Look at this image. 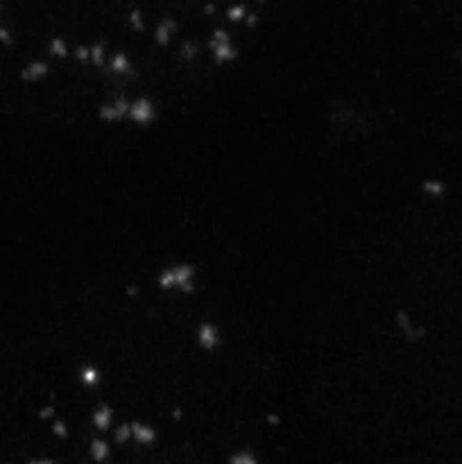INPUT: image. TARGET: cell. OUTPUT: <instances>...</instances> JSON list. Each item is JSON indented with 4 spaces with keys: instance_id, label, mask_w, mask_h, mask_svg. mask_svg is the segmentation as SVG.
<instances>
[{
    "instance_id": "6da1fadb",
    "label": "cell",
    "mask_w": 462,
    "mask_h": 464,
    "mask_svg": "<svg viewBox=\"0 0 462 464\" xmlns=\"http://www.w3.org/2000/svg\"><path fill=\"white\" fill-rule=\"evenodd\" d=\"M202 272L199 265L190 258H175L168 261L157 270L154 274V288L161 295H175V297H190L197 293Z\"/></svg>"
},
{
    "instance_id": "7a4b0ae2",
    "label": "cell",
    "mask_w": 462,
    "mask_h": 464,
    "mask_svg": "<svg viewBox=\"0 0 462 464\" xmlns=\"http://www.w3.org/2000/svg\"><path fill=\"white\" fill-rule=\"evenodd\" d=\"M204 50L215 66H231L240 59V41L236 39L233 27L217 23L204 39Z\"/></svg>"
},
{
    "instance_id": "3957f363",
    "label": "cell",
    "mask_w": 462,
    "mask_h": 464,
    "mask_svg": "<svg viewBox=\"0 0 462 464\" xmlns=\"http://www.w3.org/2000/svg\"><path fill=\"white\" fill-rule=\"evenodd\" d=\"M224 326L220 322L211 320V317H199L193 326V344L199 353L213 356L224 347Z\"/></svg>"
},
{
    "instance_id": "277c9868",
    "label": "cell",
    "mask_w": 462,
    "mask_h": 464,
    "mask_svg": "<svg viewBox=\"0 0 462 464\" xmlns=\"http://www.w3.org/2000/svg\"><path fill=\"white\" fill-rule=\"evenodd\" d=\"M159 121V105L150 93H136L130 100V109H127V121L136 130H150V127Z\"/></svg>"
},
{
    "instance_id": "5b68a950",
    "label": "cell",
    "mask_w": 462,
    "mask_h": 464,
    "mask_svg": "<svg viewBox=\"0 0 462 464\" xmlns=\"http://www.w3.org/2000/svg\"><path fill=\"white\" fill-rule=\"evenodd\" d=\"M52 70H54V63L45 57V54H39V57L27 59L18 66L16 79L25 86H39V84H45V82L50 79Z\"/></svg>"
},
{
    "instance_id": "8992f818",
    "label": "cell",
    "mask_w": 462,
    "mask_h": 464,
    "mask_svg": "<svg viewBox=\"0 0 462 464\" xmlns=\"http://www.w3.org/2000/svg\"><path fill=\"white\" fill-rule=\"evenodd\" d=\"M130 100L132 95L130 93H114L109 95L107 100L98 105L95 109V118L102 125H123L127 121V109H130Z\"/></svg>"
},
{
    "instance_id": "52a82bcc",
    "label": "cell",
    "mask_w": 462,
    "mask_h": 464,
    "mask_svg": "<svg viewBox=\"0 0 462 464\" xmlns=\"http://www.w3.org/2000/svg\"><path fill=\"white\" fill-rule=\"evenodd\" d=\"M150 36L157 48L161 50H170L172 45L177 43V39L181 36V23L177 21V16L172 14H163L157 21H152L150 25Z\"/></svg>"
},
{
    "instance_id": "ba28073f",
    "label": "cell",
    "mask_w": 462,
    "mask_h": 464,
    "mask_svg": "<svg viewBox=\"0 0 462 464\" xmlns=\"http://www.w3.org/2000/svg\"><path fill=\"white\" fill-rule=\"evenodd\" d=\"M75 380H77V385L88 394L91 401H93V394L105 383V369L95 360H82L75 367Z\"/></svg>"
},
{
    "instance_id": "9c48e42d",
    "label": "cell",
    "mask_w": 462,
    "mask_h": 464,
    "mask_svg": "<svg viewBox=\"0 0 462 464\" xmlns=\"http://www.w3.org/2000/svg\"><path fill=\"white\" fill-rule=\"evenodd\" d=\"M130 426H132V447L150 451L159 444L161 433H159L157 424L154 422L143 419V417H132Z\"/></svg>"
},
{
    "instance_id": "30bf717a",
    "label": "cell",
    "mask_w": 462,
    "mask_h": 464,
    "mask_svg": "<svg viewBox=\"0 0 462 464\" xmlns=\"http://www.w3.org/2000/svg\"><path fill=\"white\" fill-rule=\"evenodd\" d=\"M107 72L109 75H114V77L125 79V88H127V84H132V82L136 79V61L127 50L116 48V50L109 52ZM127 93H130V91H127Z\"/></svg>"
},
{
    "instance_id": "8fae6325",
    "label": "cell",
    "mask_w": 462,
    "mask_h": 464,
    "mask_svg": "<svg viewBox=\"0 0 462 464\" xmlns=\"http://www.w3.org/2000/svg\"><path fill=\"white\" fill-rule=\"evenodd\" d=\"M116 422H118V412L111 401H98L88 410V426L91 431L98 435H109L114 431Z\"/></svg>"
},
{
    "instance_id": "7c38bea8",
    "label": "cell",
    "mask_w": 462,
    "mask_h": 464,
    "mask_svg": "<svg viewBox=\"0 0 462 464\" xmlns=\"http://www.w3.org/2000/svg\"><path fill=\"white\" fill-rule=\"evenodd\" d=\"M114 442L109 435H98L93 433L86 442V458L91 460V464H105L114 460Z\"/></svg>"
},
{
    "instance_id": "4fadbf2b",
    "label": "cell",
    "mask_w": 462,
    "mask_h": 464,
    "mask_svg": "<svg viewBox=\"0 0 462 464\" xmlns=\"http://www.w3.org/2000/svg\"><path fill=\"white\" fill-rule=\"evenodd\" d=\"M172 50H175L177 59L181 63H186V66H190V63H195L197 59L204 57V41L202 39H195V36H179L177 43L172 45Z\"/></svg>"
},
{
    "instance_id": "5bb4252c",
    "label": "cell",
    "mask_w": 462,
    "mask_h": 464,
    "mask_svg": "<svg viewBox=\"0 0 462 464\" xmlns=\"http://www.w3.org/2000/svg\"><path fill=\"white\" fill-rule=\"evenodd\" d=\"M43 52H45V57H48L52 63L70 61L72 41L63 32H54V34L48 36V41H45V50Z\"/></svg>"
},
{
    "instance_id": "9a60e30c",
    "label": "cell",
    "mask_w": 462,
    "mask_h": 464,
    "mask_svg": "<svg viewBox=\"0 0 462 464\" xmlns=\"http://www.w3.org/2000/svg\"><path fill=\"white\" fill-rule=\"evenodd\" d=\"M252 7L254 5L249 3V0H231V3L224 5V9H222L224 25H229V27H233V30H238V27H242L245 18L249 16Z\"/></svg>"
},
{
    "instance_id": "2e32d148",
    "label": "cell",
    "mask_w": 462,
    "mask_h": 464,
    "mask_svg": "<svg viewBox=\"0 0 462 464\" xmlns=\"http://www.w3.org/2000/svg\"><path fill=\"white\" fill-rule=\"evenodd\" d=\"M125 27H127V30H130L132 34H136V36L150 34V18H148V14H145V9L139 7V5H134V7L127 9V14H125Z\"/></svg>"
},
{
    "instance_id": "e0dca14e",
    "label": "cell",
    "mask_w": 462,
    "mask_h": 464,
    "mask_svg": "<svg viewBox=\"0 0 462 464\" xmlns=\"http://www.w3.org/2000/svg\"><path fill=\"white\" fill-rule=\"evenodd\" d=\"M111 52V45L105 39H93L88 41V68L93 70H107V59Z\"/></svg>"
},
{
    "instance_id": "ac0fdd59",
    "label": "cell",
    "mask_w": 462,
    "mask_h": 464,
    "mask_svg": "<svg viewBox=\"0 0 462 464\" xmlns=\"http://www.w3.org/2000/svg\"><path fill=\"white\" fill-rule=\"evenodd\" d=\"M109 438H111L116 449L132 447V426H130V419H118L116 426H114V431L109 433Z\"/></svg>"
},
{
    "instance_id": "d6986e66",
    "label": "cell",
    "mask_w": 462,
    "mask_h": 464,
    "mask_svg": "<svg viewBox=\"0 0 462 464\" xmlns=\"http://www.w3.org/2000/svg\"><path fill=\"white\" fill-rule=\"evenodd\" d=\"M226 464H263L256 449L252 447H238L226 456Z\"/></svg>"
},
{
    "instance_id": "ffe728a7",
    "label": "cell",
    "mask_w": 462,
    "mask_h": 464,
    "mask_svg": "<svg viewBox=\"0 0 462 464\" xmlns=\"http://www.w3.org/2000/svg\"><path fill=\"white\" fill-rule=\"evenodd\" d=\"M23 464H57V458H52V456H34V458H25Z\"/></svg>"
},
{
    "instance_id": "44dd1931",
    "label": "cell",
    "mask_w": 462,
    "mask_h": 464,
    "mask_svg": "<svg viewBox=\"0 0 462 464\" xmlns=\"http://www.w3.org/2000/svg\"><path fill=\"white\" fill-rule=\"evenodd\" d=\"M249 3H252V5H256V7H263V5L268 3V0H249Z\"/></svg>"
},
{
    "instance_id": "7402d4cb",
    "label": "cell",
    "mask_w": 462,
    "mask_h": 464,
    "mask_svg": "<svg viewBox=\"0 0 462 464\" xmlns=\"http://www.w3.org/2000/svg\"><path fill=\"white\" fill-rule=\"evenodd\" d=\"M5 23V9H3V5H0V25Z\"/></svg>"
},
{
    "instance_id": "603a6c76",
    "label": "cell",
    "mask_w": 462,
    "mask_h": 464,
    "mask_svg": "<svg viewBox=\"0 0 462 464\" xmlns=\"http://www.w3.org/2000/svg\"><path fill=\"white\" fill-rule=\"evenodd\" d=\"M105 464H116V462H114V460H111V462H105Z\"/></svg>"
},
{
    "instance_id": "cb8c5ba5",
    "label": "cell",
    "mask_w": 462,
    "mask_h": 464,
    "mask_svg": "<svg viewBox=\"0 0 462 464\" xmlns=\"http://www.w3.org/2000/svg\"><path fill=\"white\" fill-rule=\"evenodd\" d=\"M190 3H199V0H190Z\"/></svg>"
}]
</instances>
